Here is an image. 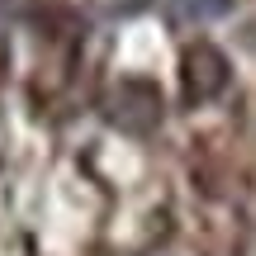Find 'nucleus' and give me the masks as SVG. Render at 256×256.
Masks as SVG:
<instances>
[{"label": "nucleus", "instance_id": "1", "mask_svg": "<svg viewBox=\"0 0 256 256\" xmlns=\"http://www.w3.org/2000/svg\"><path fill=\"white\" fill-rule=\"evenodd\" d=\"M104 119H110L119 133H152L156 124H162V90H156L152 81H119L110 95H104Z\"/></svg>", "mask_w": 256, "mask_h": 256}, {"label": "nucleus", "instance_id": "2", "mask_svg": "<svg viewBox=\"0 0 256 256\" xmlns=\"http://www.w3.org/2000/svg\"><path fill=\"white\" fill-rule=\"evenodd\" d=\"M228 86V57L218 52L214 43H194L190 52L180 57V90L190 104H204L214 95H223Z\"/></svg>", "mask_w": 256, "mask_h": 256}, {"label": "nucleus", "instance_id": "3", "mask_svg": "<svg viewBox=\"0 0 256 256\" xmlns=\"http://www.w3.org/2000/svg\"><path fill=\"white\" fill-rule=\"evenodd\" d=\"M232 0H180V14H190V19H209V14H223Z\"/></svg>", "mask_w": 256, "mask_h": 256}]
</instances>
